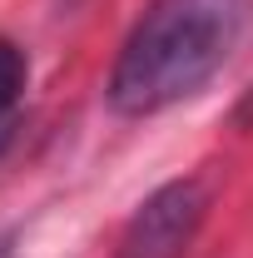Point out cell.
Instances as JSON below:
<instances>
[{
	"label": "cell",
	"instance_id": "obj_1",
	"mask_svg": "<svg viewBox=\"0 0 253 258\" xmlns=\"http://www.w3.org/2000/svg\"><path fill=\"white\" fill-rule=\"evenodd\" d=\"M253 0H149L109 75V109L124 119L159 114L219 75Z\"/></svg>",
	"mask_w": 253,
	"mask_h": 258
},
{
	"label": "cell",
	"instance_id": "obj_2",
	"mask_svg": "<svg viewBox=\"0 0 253 258\" xmlns=\"http://www.w3.org/2000/svg\"><path fill=\"white\" fill-rule=\"evenodd\" d=\"M204 214H209L204 184L199 179H174L134 209V219L119 233L114 258H179L194 243V233L204 228Z\"/></svg>",
	"mask_w": 253,
	"mask_h": 258
},
{
	"label": "cell",
	"instance_id": "obj_3",
	"mask_svg": "<svg viewBox=\"0 0 253 258\" xmlns=\"http://www.w3.org/2000/svg\"><path fill=\"white\" fill-rule=\"evenodd\" d=\"M20 90H25V55L10 40H0V114L20 99Z\"/></svg>",
	"mask_w": 253,
	"mask_h": 258
},
{
	"label": "cell",
	"instance_id": "obj_4",
	"mask_svg": "<svg viewBox=\"0 0 253 258\" xmlns=\"http://www.w3.org/2000/svg\"><path fill=\"white\" fill-rule=\"evenodd\" d=\"M0 258H10V253H5V238H0Z\"/></svg>",
	"mask_w": 253,
	"mask_h": 258
}]
</instances>
